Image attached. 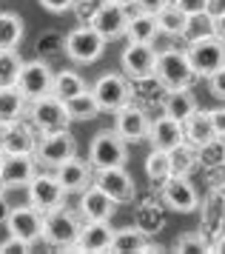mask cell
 Here are the masks:
<instances>
[{
	"instance_id": "obj_39",
	"label": "cell",
	"mask_w": 225,
	"mask_h": 254,
	"mask_svg": "<svg viewBox=\"0 0 225 254\" xmlns=\"http://www.w3.org/2000/svg\"><path fill=\"white\" fill-rule=\"evenodd\" d=\"M37 52L43 58H55L60 52H66V37L60 35V32H43V35L37 37Z\"/></svg>"
},
{
	"instance_id": "obj_46",
	"label": "cell",
	"mask_w": 225,
	"mask_h": 254,
	"mask_svg": "<svg viewBox=\"0 0 225 254\" xmlns=\"http://www.w3.org/2000/svg\"><path fill=\"white\" fill-rule=\"evenodd\" d=\"M137 6H140V12H151V14H157L163 12L166 6H169L171 0H134Z\"/></svg>"
},
{
	"instance_id": "obj_49",
	"label": "cell",
	"mask_w": 225,
	"mask_h": 254,
	"mask_svg": "<svg viewBox=\"0 0 225 254\" xmlns=\"http://www.w3.org/2000/svg\"><path fill=\"white\" fill-rule=\"evenodd\" d=\"M211 252H225V229L217 234L214 240H211Z\"/></svg>"
},
{
	"instance_id": "obj_38",
	"label": "cell",
	"mask_w": 225,
	"mask_h": 254,
	"mask_svg": "<svg viewBox=\"0 0 225 254\" xmlns=\"http://www.w3.org/2000/svg\"><path fill=\"white\" fill-rule=\"evenodd\" d=\"M163 223H166V217H163L160 206H154V203H146V206L137 208V226H140L143 231L154 234V231L163 229Z\"/></svg>"
},
{
	"instance_id": "obj_31",
	"label": "cell",
	"mask_w": 225,
	"mask_h": 254,
	"mask_svg": "<svg viewBox=\"0 0 225 254\" xmlns=\"http://www.w3.org/2000/svg\"><path fill=\"white\" fill-rule=\"evenodd\" d=\"M86 89H89V86L83 80V74H77V71H71V69H63L60 74H55V83H52V94H57L63 103L71 100V97H77V94L86 92Z\"/></svg>"
},
{
	"instance_id": "obj_25",
	"label": "cell",
	"mask_w": 225,
	"mask_h": 254,
	"mask_svg": "<svg viewBox=\"0 0 225 254\" xmlns=\"http://www.w3.org/2000/svg\"><path fill=\"white\" fill-rule=\"evenodd\" d=\"M182 131H185V140L191 143V146H205V143H211L217 137L214 131V123H211V112H205V109H197L185 123H182Z\"/></svg>"
},
{
	"instance_id": "obj_22",
	"label": "cell",
	"mask_w": 225,
	"mask_h": 254,
	"mask_svg": "<svg viewBox=\"0 0 225 254\" xmlns=\"http://www.w3.org/2000/svg\"><path fill=\"white\" fill-rule=\"evenodd\" d=\"M112 237L114 229L109 226V220H86L77 237V252H106L112 249Z\"/></svg>"
},
{
	"instance_id": "obj_52",
	"label": "cell",
	"mask_w": 225,
	"mask_h": 254,
	"mask_svg": "<svg viewBox=\"0 0 225 254\" xmlns=\"http://www.w3.org/2000/svg\"><path fill=\"white\" fill-rule=\"evenodd\" d=\"M6 189H9V186H6V183H3V177H0V197H3V194H6Z\"/></svg>"
},
{
	"instance_id": "obj_34",
	"label": "cell",
	"mask_w": 225,
	"mask_h": 254,
	"mask_svg": "<svg viewBox=\"0 0 225 254\" xmlns=\"http://www.w3.org/2000/svg\"><path fill=\"white\" fill-rule=\"evenodd\" d=\"M23 40V17L14 12H0V49H17Z\"/></svg>"
},
{
	"instance_id": "obj_7",
	"label": "cell",
	"mask_w": 225,
	"mask_h": 254,
	"mask_svg": "<svg viewBox=\"0 0 225 254\" xmlns=\"http://www.w3.org/2000/svg\"><path fill=\"white\" fill-rule=\"evenodd\" d=\"M29 117H32V126L43 134V131H57V128L68 126V112L66 103L57 97V94H43L32 100V109H29Z\"/></svg>"
},
{
	"instance_id": "obj_12",
	"label": "cell",
	"mask_w": 225,
	"mask_h": 254,
	"mask_svg": "<svg viewBox=\"0 0 225 254\" xmlns=\"http://www.w3.org/2000/svg\"><path fill=\"white\" fill-rule=\"evenodd\" d=\"M26 189H29V203L34 208H40L43 214L55 211L57 206H63V200L68 194L55 174H34L32 183L26 186Z\"/></svg>"
},
{
	"instance_id": "obj_42",
	"label": "cell",
	"mask_w": 225,
	"mask_h": 254,
	"mask_svg": "<svg viewBox=\"0 0 225 254\" xmlns=\"http://www.w3.org/2000/svg\"><path fill=\"white\" fill-rule=\"evenodd\" d=\"M174 6H180L185 14H200L208 9V0H171Z\"/></svg>"
},
{
	"instance_id": "obj_51",
	"label": "cell",
	"mask_w": 225,
	"mask_h": 254,
	"mask_svg": "<svg viewBox=\"0 0 225 254\" xmlns=\"http://www.w3.org/2000/svg\"><path fill=\"white\" fill-rule=\"evenodd\" d=\"M11 123H6V120H0V149H3V143H6V134H9Z\"/></svg>"
},
{
	"instance_id": "obj_43",
	"label": "cell",
	"mask_w": 225,
	"mask_h": 254,
	"mask_svg": "<svg viewBox=\"0 0 225 254\" xmlns=\"http://www.w3.org/2000/svg\"><path fill=\"white\" fill-rule=\"evenodd\" d=\"M37 3L52 14H63V12H68V9L74 6V0H37Z\"/></svg>"
},
{
	"instance_id": "obj_6",
	"label": "cell",
	"mask_w": 225,
	"mask_h": 254,
	"mask_svg": "<svg viewBox=\"0 0 225 254\" xmlns=\"http://www.w3.org/2000/svg\"><path fill=\"white\" fill-rule=\"evenodd\" d=\"M77 154V140L68 134V128H57V131H43L37 137V149H34V157L40 166H60L63 160L74 157Z\"/></svg>"
},
{
	"instance_id": "obj_48",
	"label": "cell",
	"mask_w": 225,
	"mask_h": 254,
	"mask_svg": "<svg viewBox=\"0 0 225 254\" xmlns=\"http://www.w3.org/2000/svg\"><path fill=\"white\" fill-rule=\"evenodd\" d=\"M214 35L225 40V14H217L214 17Z\"/></svg>"
},
{
	"instance_id": "obj_10",
	"label": "cell",
	"mask_w": 225,
	"mask_h": 254,
	"mask_svg": "<svg viewBox=\"0 0 225 254\" xmlns=\"http://www.w3.org/2000/svg\"><path fill=\"white\" fill-rule=\"evenodd\" d=\"M91 92H94L103 112H117L120 106H125L131 100V80L125 74L112 71V74H103L100 80L91 86Z\"/></svg>"
},
{
	"instance_id": "obj_28",
	"label": "cell",
	"mask_w": 225,
	"mask_h": 254,
	"mask_svg": "<svg viewBox=\"0 0 225 254\" xmlns=\"http://www.w3.org/2000/svg\"><path fill=\"white\" fill-rule=\"evenodd\" d=\"M26 94L17 89V83L14 86H0V120H6V123H14V120H23L26 115Z\"/></svg>"
},
{
	"instance_id": "obj_8",
	"label": "cell",
	"mask_w": 225,
	"mask_h": 254,
	"mask_svg": "<svg viewBox=\"0 0 225 254\" xmlns=\"http://www.w3.org/2000/svg\"><path fill=\"white\" fill-rule=\"evenodd\" d=\"M160 197L171 211H180V214H191L200 208V194L194 183L185 174H171L166 183L160 186Z\"/></svg>"
},
{
	"instance_id": "obj_55",
	"label": "cell",
	"mask_w": 225,
	"mask_h": 254,
	"mask_svg": "<svg viewBox=\"0 0 225 254\" xmlns=\"http://www.w3.org/2000/svg\"><path fill=\"white\" fill-rule=\"evenodd\" d=\"M3 157H6V151L0 149V166H3Z\"/></svg>"
},
{
	"instance_id": "obj_5",
	"label": "cell",
	"mask_w": 225,
	"mask_h": 254,
	"mask_svg": "<svg viewBox=\"0 0 225 254\" xmlns=\"http://www.w3.org/2000/svg\"><path fill=\"white\" fill-rule=\"evenodd\" d=\"M106 37L94 29V26H83L80 23L77 29H71L66 35V55L68 60L74 63H94L100 60V55L106 52Z\"/></svg>"
},
{
	"instance_id": "obj_44",
	"label": "cell",
	"mask_w": 225,
	"mask_h": 254,
	"mask_svg": "<svg viewBox=\"0 0 225 254\" xmlns=\"http://www.w3.org/2000/svg\"><path fill=\"white\" fill-rule=\"evenodd\" d=\"M32 246L29 243H23L20 237H14V234H9V240L0 243V252H29Z\"/></svg>"
},
{
	"instance_id": "obj_30",
	"label": "cell",
	"mask_w": 225,
	"mask_h": 254,
	"mask_svg": "<svg viewBox=\"0 0 225 254\" xmlns=\"http://www.w3.org/2000/svg\"><path fill=\"white\" fill-rule=\"evenodd\" d=\"M174 169H171V151L166 149H151L146 157V177L151 180L154 186H163L169 180Z\"/></svg>"
},
{
	"instance_id": "obj_23",
	"label": "cell",
	"mask_w": 225,
	"mask_h": 254,
	"mask_svg": "<svg viewBox=\"0 0 225 254\" xmlns=\"http://www.w3.org/2000/svg\"><path fill=\"white\" fill-rule=\"evenodd\" d=\"M112 252H163V249L151 240L148 231H143L140 226H128V229L114 231Z\"/></svg>"
},
{
	"instance_id": "obj_17",
	"label": "cell",
	"mask_w": 225,
	"mask_h": 254,
	"mask_svg": "<svg viewBox=\"0 0 225 254\" xmlns=\"http://www.w3.org/2000/svg\"><path fill=\"white\" fill-rule=\"evenodd\" d=\"M146 140L151 143V149H166V151H171L174 146H180L182 140H185V131H182V123H180V120H174V117H169L166 112H163L160 117H154V120L148 123Z\"/></svg>"
},
{
	"instance_id": "obj_47",
	"label": "cell",
	"mask_w": 225,
	"mask_h": 254,
	"mask_svg": "<svg viewBox=\"0 0 225 254\" xmlns=\"http://www.w3.org/2000/svg\"><path fill=\"white\" fill-rule=\"evenodd\" d=\"M205 12L211 14V17H217V14H225V0H208V9Z\"/></svg>"
},
{
	"instance_id": "obj_54",
	"label": "cell",
	"mask_w": 225,
	"mask_h": 254,
	"mask_svg": "<svg viewBox=\"0 0 225 254\" xmlns=\"http://www.w3.org/2000/svg\"><path fill=\"white\" fill-rule=\"evenodd\" d=\"M112 3H123V6H128V3H134V0H112Z\"/></svg>"
},
{
	"instance_id": "obj_2",
	"label": "cell",
	"mask_w": 225,
	"mask_h": 254,
	"mask_svg": "<svg viewBox=\"0 0 225 254\" xmlns=\"http://www.w3.org/2000/svg\"><path fill=\"white\" fill-rule=\"evenodd\" d=\"M185 52H188V60H191L194 71L200 77H211L217 69L225 66V40L217 37L214 32L188 40V49Z\"/></svg>"
},
{
	"instance_id": "obj_13",
	"label": "cell",
	"mask_w": 225,
	"mask_h": 254,
	"mask_svg": "<svg viewBox=\"0 0 225 254\" xmlns=\"http://www.w3.org/2000/svg\"><path fill=\"white\" fill-rule=\"evenodd\" d=\"M148 115L143 106H137L134 100H128L114 112V131L125 140V143H140L148 134Z\"/></svg>"
},
{
	"instance_id": "obj_4",
	"label": "cell",
	"mask_w": 225,
	"mask_h": 254,
	"mask_svg": "<svg viewBox=\"0 0 225 254\" xmlns=\"http://www.w3.org/2000/svg\"><path fill=\"white\" fill-rule=\"evenodd\" d=\"M128 157V143H125L114 128L97 131L89 146V163L100 172V169H112V166H125Z\"/></svg>"
},
{
	"instance_id": "obj_15",
	"label": "cell",
	"mask_w": 225,
	"mask_h": 254,
	"mask_svg": "<svg viewBox=\"0 0 225 254\" xmlns=\"http://www.w3.org/2000/svg\"><path fill=\"white\" fill-rule=\"evenodd\" d=\"M94 183L100 186L106 194L117 200V203H128L134 200L137 194V186H134V177L125 172V166H112V169H100Z\"/></svg>"
},
{
	"instance_id": "obj_20",
	"label": "cell",
	"mask_w": 225,
	"mask_h": 254,
	"mask_svg": "<svg viewBox=\"0 0 225 254\" xmlns=\"http://www.w3.org/2000/svg\"><path fill=\"white\" fill-rule=\"evenodd\" d=\"M114 211H117V200H112L97 183L80 191V214L86 220H112Z\"/></svg>"
},
{
	"instance_id": "obj_14",
	"label": "cell",
	"mask_w": 225,
	"mask_h": 254,
	"mask_svg": "<svg viewBox=\"0 0 225 254\" xmlns=\"http://www.w3.org/2000/svg\"><path fill=\"white\" fill-rule=\"evenodd\" d=\"M52 83H55V74H52V66L46 60L23 63L20 77H17V89L26 94V100H37L43 94H52Z\"/></svg>"
},
{
	"instance_id": "obj_9",
	"label": "cell",
	"mask_w": 225,
	"mask_h": 254,
	"mask_svg": "<svg viewBox=\"0 0 225 254\" xmlns=\"http://www.w3.org/2000/svg\"><path fill=\"white\" fill-rule=\"evenodd\" d=\"M157 49L151 46V43H128L123 52V74L128 80H148V77H154V71H157Z\"/></svg>"
},
{
	"instance_id": "obj_35",
	"label": "cell",
	"mask_w": 225,
	"mask_h": 254,
	"mask_svg": "<svg viewBox=\"0 0 225 254\" xmlns=\"http://www.w3.org/2000/svg\"><path fill=\"white\" fill-rule=\"evenodd\" d=\"M23 60L14 49H0V86H14L20 77Z\"/></svg>"
},
{
	"instance_id": "obj_24",
	"label": "cell",
	"mask_w": 225,
	"mask_h": 254,
	"mask_svg": "<svg viewBox=\"0 0 225 254\" xmlns=\"http://www.w3.org/2000/svg\"><path fill=\"white\" fill-rule=\"evenodd\" d=\"M197 109H200V106H197V97H194L191 86H188V89H166V97H163V112H166L169 117L185 123Z\"/></svg>"
},
{
	"instance_id": "obj_53",
	"label": "cell",
	"mask_w": 225,
	"mask_h": 254,
	"mask_svg": "<svg viewBox=\"0 0 225 254\" xmlns=\"http://www.w3.org/2000/svg\"><path fill=\"white\" fill-rule=\"evenodd\" d=\"M217 189H220V194L225 197V180H223V183H220V186H217Z\"/></svg>"
},
{
	"instance_id": "obj_50",
	"label": "cell",
	"mask_w": 225,
	"mask_h": 254,
	"mask_svg": "<svg viewBox=\"0 0 225 254\" xmlns=\"http://www.w3.org/2000/svg\"><path fill=\"white\" fill-rule=\"evenodd\" d=\"M9 211H11V206L0 197V223H6V220H9Z\"/></svg>"
},
{
	"instance_id": "obj_18",
	"label": "cell",
	"mask_w": 225,
	"mask_h": 254,
	"mask_svg": "<svg viewBox=\"0 0 225 254\" xmlns=\"http://www.w3.org/2000/svg\"><path fill=\"white\" fill-rule=\"evenodd\" d=\"M37 174V157L34 154H6L3 166H0V177L9 189L17 186H29L32 177Z\"/></svg>"
},
{
	"instance_id": "obj_33",
	"label": "cell",
	"mask_w": 225,
	"mask_h": 254,
	"mask_svg": "<svg viewBox=\"0 0 225 254\" xmlns=\"http://www.w3.org/2000/svg\"><path fill=\"white\" fill-rule=\"evenodd\" d=\"M171 169H174V174H185V177L194 169H200V151H197V146H191L188 140H182L180 146H174L171 149Z\"/></svg>"
},
{
	"instance_id": "obj_36",
	"label": "cell",
	"mask_w": 225,
	"mask_h": 254,
	"mask_svg": "<svg viewBox=\"0 0 225 254\" xmlns=\"http://www.w3.org/2000/svg\"><path fill=\"white\" fill-rule=\"evenodd\" d=\"M200 166L203 169H217V166H225V140L214 137L211 143L200 146Z\"/></svg>"
},
{
	"instance_id": "obj_16",
	"label": "cell",
	"mask_w": 225,
	"mask_h": 254,
	"mask_svg": "<svg viewBox=\"0 0 225 254\" xmlns=\"http://www.w3.org/2000/svg\"><path fill=\"white\" fill-rule=\"evenodd\" d=\"M128 20H131V14L125 12L123 3H112V0H106V3L100 6V12L94 14V20H91L89 26H94L106 40H117V37H125Z\"/></svg>"
},
{
	"instance_id": "obj_19",
	"label": "cell",
	"mask_w": 225,
	"mask_h": 254,
	"mask_svg": "<svg viewBox=\"0 0 225 254\" xmlns=\"http://www.w3.org/2000/svg\"><path fill=\"white\" fill-rule=\"evenodd\" d=\"M91 169H94L91 163L80 160L77 154H74V157L63 160L60 166H55V177L60 180V186L66 189L68 194H71V191H83L86 186L94 183V177H91Z\"/></svg>"
},
{
	"instance_id": "obj_41",
	"label": "cell",
	"mask_w": 225,
	"mask_h": 254,
	"mask_svg": "<svg viewBox=\"0 0 225 254\" xmlns=\"http://www.w3.org/2000/svg\"><path fill=\"white\" fill-rule=\"evenodd\" d=\"M208 89H211V94H214L217 100H223L225 103V66L223 69H217L211 77H208Z\"/></svg>"
},
{
	"instance_id": "obj_40",
	"label": "cell",
	"mask_w": 225,
	"mask_h": 254,
	"mask_svg": "<svg viewBox=\"0 0 225 254\" xmlns=\"http://www.w3.org/2000/svg\"><path fill=\"white\" fill-rule=\"evenodd\" d=\"M106 3V0H74V17H77V23L89 26L91 20H94V14L100 12V6Z\"/></svg>"
},
{
	"instance_id": "obj_1",
	"label": "cell",
	"mask_w": 225,
	"mask_h": 254,
	"mask_svg": "<svg viewBox=\"0 0 225 254\" xmlns=\"http://www.w3.org/2000/svg\"><path fill=\"white\" fill-rule=\"evenodd\" d=\"M166 89H188L200 80V74L194 71L191 60H188V52H180V49H166L157 55V71H154Z\"/></svg>"
},
{
	"instance_id": "obj_37",
	"label": "cell",
	"mask_w": 225,
	"mask_h": 254,
	"mask_svg": "<svg viewBox=\"0 0 225 254\" xmlns=\"http://www.w3.org/2000/svg\"><path fill=\"white\" fill-rule=\"evenodd\" d=\"M177 252H211V237L205 231H185L174 240Z\"/></svg>"
},
{
	"instance_id": "obj_32",
	"label": "cell",
	"mask_w": 225,
	"mask_h": 254,
	"mask_svg": "<svg viewBox=\"0 0 225 254\" xmlns=\"http://www.w3.org/2000/svg\"><path fill=\"white\" fill-rule=\"evenodd\" d=\"M66 112H68V117H71V120H94L103 109H100V103H97L94 92H91V89H86V92H80L77 97L66 100Z\"/></svg>"
},
{
	"instance_id": "obj_21",
	"label": "cell",
	"mask_w": 225,
	"mask_h": 254,
	"mask_svg": "<svg viewBox=\"0 0 225 254\" xmlns=\"http://www.w3.org/2000/svg\"><path fill=\"white\" fill-rule=\"evenodd\" d=\"M225 229V197L220 194V189H211L203 200L200 208V231H205L211 240Z\"/></svg>"
},
{
	"instance_id": "obj_3",
	"label": "cell",
	"mask_w": 225,
	"mask_h": 254,
	"mask_svg": "<svg viewBox=\"0 0 225 254\" xmlns=\"http://www.w3.org/2000/svg\"><path fill=\"white\" fill-rule=\"evenodd\" d=\"M80 220L74 211H68V208L57 206L55 211H49L43 220V237L52 246L57 249H71V252H77V237H80Z\"/></svg>"
},
{
	"instance_id": "obj_27",
	"label": "cell",
	"mask_w": 225,
	"mask_h": 254,
	"mask_svg": "<svg viewBox=\"0 0 225 254\" xmlns=\"http://www.w3.org/2000/svg\"><path fill=\"white\" fill-rule=\"evenodd\" d=\"M157 32H160L157 14H151V12H137V14H131V20H128L125 37H128V43H154Z\"/></svg>"
},
{
	"instance_id": "obj_11",
	"label": "cell",
	"mask_w": 225,
	"mask_h": 254,
	"mask_svg": "<svg viewBox=\"0 0 225 254\" xmlns=\"http://www.w3.org/2000/svg\"><path fill=\"white\" fill-rule=\"evenodd\" d=\"M43 220H46V214L40 208H34L32 203H29V206H14L9 211L6 229H9V234L20 237L23 243L34 246V243L43 237Z\"/></svg>"
},
{
	"instance_id": "obj_26",
	"label": "cell",
	"mask_w": 225,
	"mask_h": 254,
	"mask_svg": "<svg viewBox=\"0 0 225 254\" xmlns=\"http://www.w3.org/2000/svg\"><path fill=\"white\" fill-rule=\"evenodd\" d=\"M37 137H40V134H34L32 126H26L23 120H14L11 128H9V134H6L3 151H6V154H34Z\"/></svg>"
},
{
	"instance_id": "obj_29",
	"label": "cell",
	"mask_w": 225,
	"mask_h": 254,
	"mask_svg": "<svg viewBox=\"0 0 225 254\" xmlns=\"http://www.w3.org/2000/svg\"><path fill=\"white\" fill-rule=\"evenodd\" d=\"M188 17L191 14H185L180 6L169 3L163 12H157V26H160V32L169 35V37H185V32H188Z\"/></svg>"
},
{
	"instance_id": "obj_45",
	"label": "cell",
	"mask_w": 225,
	"mask_h": 254,
	"mask_svg": "<svg viewBox=\"0 0 225 254\" xmlns=\"http://www.w3.org/2000/svg\"><path fill=\"white\" fill-rule=\"evenodd\" d=\"M211 123H214L217 137L225 140V106H220V109H211Z\"/></svg>"
}]
</instances>
